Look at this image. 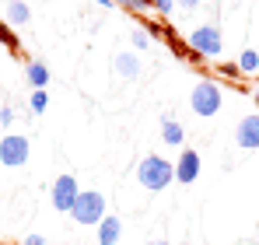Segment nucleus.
Masks as SVG:
<instances>
[{"label": "nucleus", "instance_id": "obj_6", "mask_svg": "<svg viewBox=\"0 0 259 245\" xmlns=\"http://www.w3.org/2000/svg\"><path fill=\"white\" fill-rule=\"evenodd\" d=\"M28 137H21V133H7L4 140H0V165L4 168H21V165L28 161Z\"/></svg>", "mask_w": 259, "mask_h": 245}, {"label": "nucleus", "instance_id": "obj_22", "mask_svg": "<svg viewBox=\"0 0 259 245\" xmlns=\"http://www.w3.org/2000/svg\"><path fill=\"white\" fill-rule=\"evenodd\" d=\"M11 123H14V109L4 105V109H0V126H11Z\"/></svg>", "mask_w": 259, "mask_h": 245}, {"label": "nucleus", "instance_id": "obj_28", "mask_svg": "<svg viewBox=\"0 0 259 245\" xmlns=\"http://www.w3.org/2000/svg\"><path fill=\"white\" fill-rule=\"evenodd\" d=\"M182 245H189V242H182Z\"/></svg>", "mask_w": 259, "mask_h": 245}, {"label": "nucleus", "instance_id": "obj_4", "mask_svg": "<svg viewBox=\"0 0 259 245\" xmlns=\"http://www.w3.org/2000/svg\"><path fill=\"white\" fill-rule=\"evenodd\" d=\"M189 49L200 56V60H217L221 49H224V39H221V28L217 25H200L189 32Z\"/></svg>", "mask_w": 259, "mask_h": 245}, {"label": "nucleus", "instance_id": "obj_27", "mask_svg": "<svg viewBox=\"0 0 259 245\" xmlns=\"http://www.w3.org/2000/svg\"><path fill=\"white\" fill-rule=\"evenodd\" d=\"M252 98H256V109H259V88H256V91H252Z\"/></svg>", "mask_w": 259, "mask_h": 245}, {"label": "nucleus", "instance_id": "obj_26", "mask_svg": "<svg viewBox=\"0 0 259 245\" xmlns=\"http://www.w3.org/2000/svg\"><path fill=\"white\" fill-rule=\"evenodd\" d=\"M147 245H168V242L165 238H154V242H147Z\"/></svg>", "mask_w": 259, "mask_h": 245}, {"label": "nucleus", "instance_id": "obj_3", "mask_svg": "<svg viewBox=\"0 0 259 245\" xmlns=\"http://www.w3.org/2000/svg\"><path fill=\"white\" fill-rule=\"evenodd\" d=\"M221 102H224L221 84L210 81V77H203V81L193 88V95H189V109H193L196 116H217V112H221Z\"/></svg>", "mask_w": 259, "mask_h": 245}, {"label": "nucleus", "instance_id": "obj_7", "mask_svg": "<svg viewBox=\"0 0 259 245\" xmlns=\"http://www.w3.org/2000/svg\"><path fill=\"white\" fill-rule=\"evenodd\" d=\"M235 144L242 151H256L259 147V112L238 119V126H235Z\"/></svg>", "mask_w": 259, "mask_h": 245}, {"label": "nucleus", "instance_id": "obj_24", "mask_svg": "<svg viewBox=\"0 0 259 245\" xmlns=\"http://www.w3.org/2000/svg\"><path fill=\"white\" fill-rule=\"evenodd\" d=\"M25 245H46V242H42V235H28V238H25Z\"/></svg>", "mask_w": 259, "mask_h": 245}, {"label": "nucleus", "instance_id": "obj_10", "mask_svg": "<svg viewBox=\"0 0 259 245\" xmlns=\"http://www.w3.org/2000/svg\"><path fill=\"white\" fill-rule=\"evenodd\" d=\"M25 77H28V84H32L35 91H46V84H49V67H46L42 60H28Z\"/></svg>", "mask_w": 259, "mask_h": 245}, {"label": "nucleus", "instance_id": "obj_1", "mask_svg": "<svg viewBox=\"0 0 259 245\" xmlns=\"http://www.w3.org/2000/svg\"><path fill=\"white\" fill-rule=\"evenodd\" d=\"M137 182L147 193H161L175 182V161L161 158V154H147L144 161L137 165Z\"/></svg>", "mask_w": 259, "mask_h": 245}, {"label": "nucleus", "instance_id": "obj_8", "mask_svg": "<svg viewBox=\"0 0 259 245\" xmlns=\"http://www.w3.org/2000/svg\"><path fill=\"white\" fill-rule=\"evenodd\" d=\"M196 179H200V154H196L193 147H182V154H179V161H175V182L189 186V182H196Z\"/></svg>", "mask_w": 259, "mask_h": 245}, {"label": "nucleus", "instance_id": "obj_19", "mask_svg": "<svg viewBox=\"0 0 259 245\" xmlns=\"http://www.w3.org/2000/svg\"><path fill=\"white\" fill-rule=\"evenodd\" d=\"M154 11H158V14H172L175 0H154Z\"/></svg>", "mask_w": 259, "mask_h": 245}, {"label": "nucleus", "instance_id": "obj_23", "mask_svg": "<svg viewBox=\"0 0 259 245\" xmlns=\"http://www.w3.org/2000/svg\"><path fill=\"white\" fill-rule=\"evenodd\" d=\"M175 7H182V11H196L200 0H175Z\"/></svg>", "mask_w": 259, "mask_h": 245}, {"label": "nucleus", "instance_id": "obj_12", "mask_svg": "<svg viewBox=\"0 0 259 245\" xmlns=\"http://www.w3.org/2000/svg\"><path fill=\"white\" fill-rule=\"evenodd\" d=\"M4 14H7L4 21H7L11 28H14V25H25V21L32 18V11H28V4H25V0H7V11H4Z\"/></svg>", "mask_w": 259, "mask_h": 245}, {"label": "nucleus", "instance_id": "obj_5", "mask_svg": "<svg viewBox=\"0 0 259 245\" xmlns=\"http://www.w3.org/2000/svg\"><path fill=\"white\" fill-rule=\"evenodd\" d=\"M77 193H81V186H77V179H74L70 172L56 175L53 186H49V200H53L56 210H63V214H70V207H74V200H77Z\"/></svg>", "mask_w": 259, "mask_h": 245}, {"label": "nucleus", "instance_id": "obj_9", "mask_svg": "<svg viewBox=\"0 0 259 245\" xmlns=\"http://www.w3.org/2000/svg\"><path fill=\"white\" fill-rule=\"evenodd\" d=\"M95 231H98V245H116L119 238H123V221H119L116 214H105L102 224H98Z\"/></svg>", "mask_w": 259, "mask_h": 245}, {"label": "nucleus", "instance_id": "obj_14", "mask_svg": "<svg viewBox=\"0 0 259 245\" xmlns=\"http://www.w3.org/2000/svg\"><path fill=\"white\" fill-rule=\"evenodd\" d=\"M235 63H238L242 74H256V70H259V53H256V49H242V56H238Z\"/></svg>", "mask_w": 259, "mask_h": 245}, {"label": "nucleus", "instance_id": "obj_13", "mask_svg": "<svg viewBox=\"0 0 259 245\" xmlns=\"http://www.w3.org/2000/svg\"><path fill=\"white\" fill-rule=\"evenodd\" d=\"M116 74L126 77V81H133V77L140 74V60H137V53H119V56H116Z\"/></svg>", "mask_w": 259, "mask_h": 245}, {"label": "nucleus", "instance_id": "obj_25", "mask_svg": "<svg viewBox=\"0 0 259 245\" xmlns=\"http://www.w3.org/2000/svg\"><path fill=\"white\" fill-rule=\"evenodd\" d=\"M95 4H102V7H116V4H112V0H95Z\"/></svg>", "mask_w": 259, "mask_h": 245}, {"label": "nucleus", "instance_id": "obj_2", "mask_svg": "<svg viewBox=\"0 0 259 245\" xmlns=\"http://www.w3.org/2000/svg\"><path fill=\"white\" fill-rule=\"evenodd\" d=\"M70 217L77 224H84V228H98L102 217H105V196L98 189H81L74 207H70Z\"/></svg>", "mask_w": 259, "mask_h": 245}, {"label": "nucleus", "instance_id": "obj_21", "mask_svg": "<svg viewBox=\"0 0 259 245\" xmlns=\"http://www.w3.org/2000/svg\"><path fill=\"white\" fill-rule=\"evenodd\" d=\"M144 32H151V39H165V25H158V21H151Z\"/></svg>", "mask_w": 259, "mask_h": 245}, {"label": "nucleus", "instance_id": "obj_20", "mask_svg": "<svg viewBox=\"0 0 259 245\" xmlns=\"http://www.w3.org/2000/svg\"><path fill=\"white\" fill-rule=\"evenodd\" d=\"M133 46H137V49H147V46H151V35H147V32H133Z\"/></svg>", "mask_w": 259, "mask_h": 245}, {"label": "nucleus", "instance_id": "obj_16", "mask_svg": "<svg viewBox=\"0 0 259 245\" xmlns=\"http://www.w3.org/2000/svg\"><path fill=\"white\" fill-rule=\"evenodd\" d=\"M112 4H123L126 11H133V14H147V11H154V0H112Z\"/></svg>", "mask_w": 259, "mask_h": 245}, {"label": "nucleus", "instance_id": "obj_11", "mask_svg": "<svg viewBox=\"0 0 259 245\" xmlns=\"http://www.w3.org/2000/svg\"><path fill=\"white\" fill-rule=\"evenodd\" d=\"M161 140H165L168 147H182V144H186V130H182L175 119L165 116V119H161Z\"/></svg>", "mask_w": 259, "mask_h": 245}, {"label": "nucleus", "instance_id": "obj_15", "mask_svg": "<svg viewBox=\"0 0 259 245\" xmlns=\"http://www.w3.org/2000/svg\"><path fill=\"white\" fill-rule=\"evenodd\" d=\"M0 46L4 49H11V53H18L21 49V42H18V32H11V25L0 18Z\"/></svg>", "mask_w": 259, "mask_h": 245}, {"label": "nucleus", "instance_id": "obj_17", "mask_svg": "<svg viewBox=\"0 0 259 245\" xmlns=\"http://www.w3.org/2000/svg\"><path fill=\"white\" fill-rule=\"evenodd\" d=\"M28 105H32V112H46V105H49V95H46V91H32Z\"/></svg>", "mask_w": 259, "mask_h": 245}, {"label": "nucleus", "instance_id": "obj_18", "mask_svg": "<svg viewBox=\"0 0 259 245\" xmlns=\"http://www.w3.org/2000/svg\"><path fill=\"white\" fill-rule=\"evenodd\" d=\"M221 77H242V70H238V63H221Z\"/></svg>", "mask_w": 259, "mask_h": 245}]
</instances>
